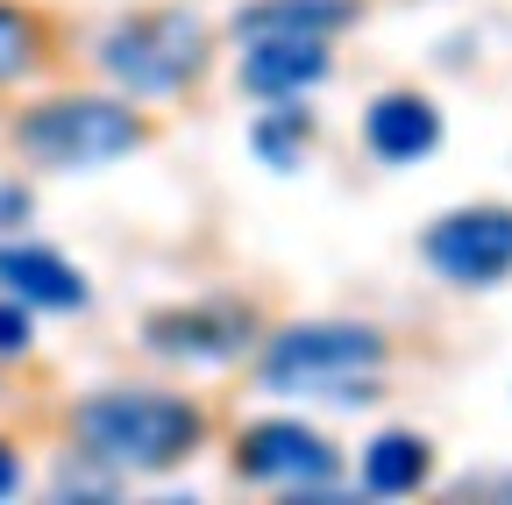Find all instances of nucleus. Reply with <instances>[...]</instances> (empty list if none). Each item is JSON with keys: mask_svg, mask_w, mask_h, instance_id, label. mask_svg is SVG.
Listing matches in <instances>:
<instances>
[{"mask_svg": "<svg viewBox=\"0 0 512 505\" xmlns=\"http://www.w3.org/2000/svg\"><path fill=\"white\" fill-rule=\"evenodd\" d=\"M228 470L271 491H328L342 477V449L306 420H249L228 449Z\"/></svg>", "mask_w": 512, "mask_h": 505, "instance_id": "obj_7", "label": "nucleus"}, {"mask_svg": "<svg viewBox=\"0 0 512 505\" xmlns=\"http://www.w3.org/2000/svg\"><path fill=\"white\" fill-rule=\"evenodd\" d=\"M57 50V29L43 8H29V0H0V86H22L50 65Z\"/></svg>", "mask_w": 512, "mask_h": 505, "instance_id": "obj_13", "label": "nucleus"}, {"mask_svg": "<svg viewBox=\"0 0 512 505\" xmlns=\"http://www.w3.org/2000/svg\"><path fill=\"white\" fill-rule=\"evenodd\" d=\"M8 143L36 171H107L150 150L157 129L128 93H50L8 121Z\"/></svg>", "mask_w": 512, "mask_h": 505, "instance_id": "obj_3", "label": "nucleus"}, {"mask_svg": "<svg viewBox=\"0 0 512 505\" xmlns=\"http://www.w3.org/2000/svg\"><path fill=\"white\" fill-rule=\"evenodd\" d=\"M29 342H36V328H29V306L0 292V356H29Z\"/></svg>", "mask_w": 512, "mask_h": 505, "instance_id": "obj_15", "label": "nucleus"}, {"mask_svg": "<svg viewBox=\"0 0 512 505\" xmlns=\"http://www.w3.org/2000/svg\"><path fill=\"white\" fill-rule=\"evenodd\" d=\"M384 363H392V335L370 321H292L256 342V385L271 399H342L370 406L384 399Z\"/></svg>", "mask_w": 512, "mask_h": 505, "instance_id": "obj_2", "label": "nucleus"}, {"mask_svg": "<svg viewBox=\"0 0 512 505\" xmlns=\"http://www.w3.org/2000/svg\"><path fill=\"white\" fill-rule=\"evenodd\" d=\"M207 50H214L207 15H192V8H178V0H164V8L121 15V22L100 36V72H107L128 100H171V93H185L192 79L207 72Z\"/></svg>", "mask_w": 512, "mask_h": 505, "instance_id": "obj_4", "label": "nucleus"}, {"mask_svg": "<svg viewBox=\"0 0 512 505\" xmlns=\"http://www.w3.org/2000/svg\"><path fill=\"white\" fill-rule=\"evenodd\" d=\"M256 342H264V321H256L249 299H185V306H157L143 321V349L192 370H221L249 356Z\"/></svg>", "mask_w": 512, "mask_h": 505, "instance_id": "obj_6", "label": "nucleus"}, {"mask_svg": "<svg viewBox=\"0 0 512 505\" xmlns=\"http://www.w3.org/2000/svg\"><path fill=\"white\" fill-rule=\"evenodd\" d=\"M335 79V50L320 36H242L235 86L249 100H306Z\"/></svg>", "mask_w": 512, "mask_h": 505, "instance_id": "obj_8", "label": "nucleus"}, {"mask_svg": "<svg viewBox=\"0 0 512 505\" xmlns=\"http://www.w3.org/2000/svg\"><path fill=\"white\" fill-rule=\"evenodd\" d=\"M363 22V0H249L235 8V36H320L335 43Z\"/></svg>", "mask_w": 512, "mask_h": 505, "instance_id": "obj_11", "label": "nucleus"}, {"mask_svg": "<svg viewBox=\"0 0 512 505\" xmlns=\"http://www.w3.org/2000/svg\"><path fill=\"white\" fill-rule=\"evenodd\" d=\"M420 264L456 285V292H491L512 278V207L505 200H477V207H448L427 235H420Z\"/></svg>", "mask_w": 512, "mask_h": 505, "instance_id": "obj_5", "label": "nucleus"}, {"mask_svg": "<svg viewBox=\"0 0 512 505\" xmlns=\"http://www.w3.org/2000/svg\"><path fill=\"white\" fill-rule=\"evenodd\" d=\"M214 434V413L192 392L157 385H114L72 406V456L114 470V477H164L192 463Z\"/></svg>", "mask_w": 512, "mask_h": 505, "instance_id": "obj_1", "label": "nucleus"}, {"mask_svg": "<svg viewBox=\"0 0 512 505\" xmlns=\"http://www.w3.org/2000/svg\"><path fill=\"white\" fill-rule=\"evenodd\" d=\"M427 477H434V441L413 427H384L363 449V491H377V498H406Z\"/></svg>", "mask_w": 512, "mask_h": 505, "instance_id": "obj_12", "label": "nucleus"}, {"mask_svg": "<svg viewBox=\"0 0 512 505\" xmlns=\"http://www.w3.org/2000/svg\"><path fill=\"white\" fill-rule=\"evenodd\" d=\"M448 136V121L434 107V93H413V86H392V93H377L363 107V150L377 164H420L434 157Z\"/></svg>", "mask_w": 512, "mask_h": 505, "instance_id": "obj_9", "label": "nucleus"}, {"mask_svg": "<svg viewBox=\"0 0 512 505\" xmlns=\"http://www.w3.org/2000/svg\"><path fill=\"white\" fill-rule=\"evenodd\" d=\"M313 136H320L313 107H292V100H264V114L249 121V150L264 157L271 171H292V164L313 150Z\"/></svg>", "mask_w": 512, "mask_h": 505, "instance_id": "obj_14", "label": "nucleus"}, {"mask_svg": "<svg viewBox=\"0 0 512 505\" xmlns=\"http://www.w3.org/2000/svg\"><path fill=\"white\" fill-rule=\"evenodd\" d=\"M22 491V456H15V441H0V498H15Z\"/></svg>", "mask_w": 512, "mask_h": 505, "instance_id": "obj_17", "label": "nucleus"}, {"mask_svg": "<svg viewBox=\"0 0 512 505\" xmlns=\"http://www.w3.org/2000/svg\"><path fill=\"white\" fill-rule=\"evenodd\" d=\"M0 292L22 299V306H43V313H86L93 306L86 271L43 242H0Z\"/></svg>", "mask_w": 512, "mask_h": 505, "instance_id": "obj_10", "label": "nucleus"}, {"mask_svg": "<svg viewBox=\"0 0 512 505\" xmlns=\"http://www.w3.org/2000/svg\"><path fill=\"white\" fill-rule=\"evenodd\" d=\"M36 214V200H29V185H15V178H0V235H15L22 221Z\"/></svg>", "mask_w": 512, "mask_h": 505, "instance_id": "obj_16", "label": "nucleus"}]
</instances>
